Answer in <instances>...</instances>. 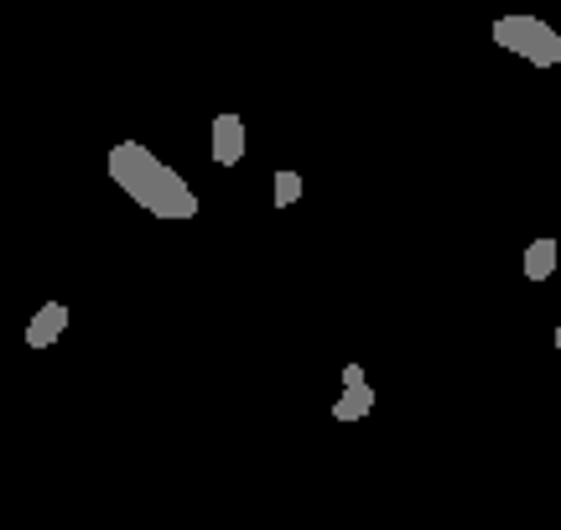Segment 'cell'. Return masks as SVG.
<instances>
[{
	"label": "cell",
	"instance_id": "obj_4",
	"mask_svg": "<svg viewBox=\"0 0 561 530\" xmlns=\"http://www.w3.org/2000/svg\"><path fill=\"white\" fill-rule=\"evenodd\" d=\"M375 411V390L364 380V365H343V401H333V422H364Z\"/></svg>",
	"mask_w": 561,
	"mask_h": 530
},
{
	"label": "cell",
	"instance_id": "obj_3",
	"mask_svg": "<svg viewBox=\"0 0 561 530\" xmlns=\"http://www.w3.org/2000/svg\"><path fill=\"white\" fill-rule=\"evenodd\" d=\"M244 141H250L244 115H234V110L214 115V146H208V157H214V162H219V166H240L244 162Z\"/></svg>",
	"mask_w": 561,
	"mask_h": 530
},
{
	"label": "cell",
	"instance_id": "obj_7",
	"mask_svg": "<svg viewBox=\"0 0 561 530\" xmlns=\"http://www.w3.org/2000/svg\"><path fill=\"white\" fill-rule=\"evenodd\" d=\"M271 187H276V204L291 208L301 198V172H291V166H286V172H276V183H271Z\"/></svg>",
	"mask_w": 561,
	"mask_h": 530
},
{
	"label": "cell",
	"instance_id": "obj_6",
	"mask_svg": "<svg viewBox=\"0 0 561 530\" xmlns=\"http://www.w3.org/2000/svg\"><path fill=\"white\" fill-rule=\"evenodd\" d=\"M551 276H557V240L541 234L525 245V281H551Z\"/></svg>",
	"mask_w": 561,
	"mask_h": 530
},
{
	"label": "cell",
	"instance_id": "obj_1",
	"mask_svg": "<svg viewBox=\"0 0 561 530\" xmlns=\"http://www.w3.org/2000/svg\"><path fill=\"white\" fill-rule=\"evenodd\" d=\"M104 172H110V183L121 187L130 204L146 208L151 219H172V224H178V219H198V193L187 187L182 172H172V166L161 162L151 146L121 141L110 151Z\"/></svg>",
	"mask_w": 561,
	"mask_h": 530
},
{
	"label": "cell",
	"instance_id": "obj_8",
	"mask_svg": "<svg viewBox=\"0 0 561 530\" xmlns=\"http://www.w3.org/2000/svg\"><path fill=\"white\" fill-rule=\"evenodd\" d=\"M557 348H561V327H557Z\"/></svg>",
	"mask_w": 561,
	"mask_h": 530
},
{
	"label": "cell",
	"instance_id": "obj_5",
	"mask_svg": "<svg viewBox=\"0 0 561 530\" xmlns=\"http://www.w3.org/2000/svg\"><path fill=\"white\" fill-rule=\"evenodd\" d=\"M68 318H73V312L62 302H42L37 318L26 323V348H53L62 333H68Z\"/></svg>",
	"mask_w": 561,
	"mask_h": 530
},
{
	"label": "cell",
	"instance_id": "obj_2",
	"mask_svg": "<svg viewBox=\"0 0 561 530\" xmlns=\"http://www.w3.org/2000/svg\"><path fill=\"white\" fill-rule=\"evenodd\" d=\"M494 42H500L504 53L525 58L530 68H557L561 62V32L541 16H520V11H515V16H500L494 21Z\"/></svg>",
	"mask_w": 561,
	"mask_h": 530
}]
</instances>
